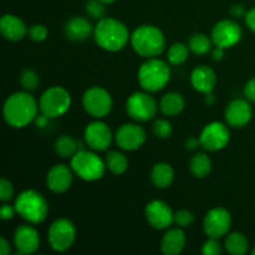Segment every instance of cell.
<instances>
[{
	"label": "cell",
	"instance_id": "obj_39",
	"mask_svg": "<svg viewBox=\"0 0 255 255\" xmlns=\"http://www.w3.org/2000/svg\"><path fill=\"white\" fill-rule=\"evenodd\" d=\"M15 214H17L15 206H10V204L6 203L2 204L1 212H0V217H1L2 221H10V219L14 218Z\"/></svg>",
	"mask_w": 255,
	"mask_h": 255
},
{
	"label": "cell",
	"instance_id": "obj_5",
	"mask_svg": "<svg viewBox=\"0 0 255 255\" xmlns=\"http://www.w3.org/2000/svg\"><path fill=\"white\" fill-rule=\"evenodd\" d=\"M16 213L31 224H40L47 218L49 206L46 199L34 189H26L21 192L15 199Z\"/></svg>",
	"mask_w": 255,
	"mask_h": 255
},
{
	"label": "cell",
	"instance_id": "obj_8",
	"mask_svg": "<svg viewBox=\"0 0 255 255\" xmlns=\"http://www.w3.org/2000/svg\"><path fill=\"white\" fill-rule=\"evenodd\" d=\"M75 239L76 228L74 223L66 218L56 219L47 232V241L55 252H66L74 246Z\"/></svg>",
	"mask_w": 255,
	"mask_h": 255
},
{
	"label": "cell",
	"instance_id": "obj_14",
	"mask_svg": "<svg viewBox=\"0 0 255 255\" xmlns=\"http://www.w3.org/2000/svg\"><path fill=\"white\" fill-rule=\"evenodd\" d=\"M144 216L149 226L157 231L168 229L172 223H174V213L172 212L171 207L166 202L159 199H154L147 204Z\"/></svg>",
	"mask_w": 255,
	"mask_h": 255
},
{
	"label": "cell",
	"instance_id": "obj_17",
	"mask_svg": "<svg viewBox=\"0 0 255 255\" xmlns=\"http://www.w3.org/2000/svg\"><path fill=\"white\" fill-rule=\"evenodd\" d=\"M224 116H226L227 124L231 127L242 128V127L247 126L253 116V110L249 104V100L236 99L229 102L226 112H224Z\"/></svg>",
	"mask_w": 255,
	"mask_h": 255
},
{
	"label": "cell",
	"instance_id": "obj_18",
	"mask_svg": "<svg viewBox=\"0 0 255 255\" xmlns=\"http://www.w3.org/2000/svg\"><path fill=\"white\" fill-rule=\"evenodd\" d=\"M74 171L66 164H55L46 176V186L54 193H65L71 187Z\"/></svg>",
	"mask_w": 255,
	"mask_h": 255
},
{
	"label": "cell",
	"instance_id": "obj_28",
	"mask_svg": "<svg viewBox=\"0 0 255 255\" xmlns=\"http://www.w3.org/2000/svg\"><path fill=\"white\" fill-rule=\"evenodd\" d=\"M189 171L196 178H206L212 171V161L206 153H197L189 162Z\"/></svg>",
	"mask_w": 255,
	"mask_h": 255
},
{
	"label": "cell",
	"instance_id": "obj_35",
	"mask_svg": "<svg viewBox=\"0 0 255 255\" xmlns=\"http://www.w3.org/2000/svg\"><path fill=\"white\" fill-rule=\"evenodd\" d=\"M174 223L179 227V228H187L191 227L194 223V216L192 212L187 211V209H181V211L174 213Z\"/></svg>",
	"mask_w": 255,
	"mask_h": 255
},
{
	"label": "cell",
	"instance_id": "obj_26",
	"mask_svg": "<svg viewBox=\"0 0 255 255\" xmlns=\"http://www.w3.org/2000/svg\"><path fill=\"white\" fill-rule=\"evenodd\" d=\"M77 139H75L74 137L69 136V134H62L55 142V152L59 157L61 158H72L75 153L80 149H84Z\"/></svg>",
	"mask_w": 255,
	"mask_h": 255
},
{
	"label": "cell",
	"instance_id": "obj_46",
	"mask_svg": "<svg viewBox=\"0 0 255 255\" xmlns=\"http://www.w3.org/2000/svg\"><path fill=\"white\" fill-rule=\"evenodd\" d=\"M224 50L223 47H219V46H216L213 50H212V57H213V60H216V61H219V60L223 59L224 56Z\"/></svg>",
	"mask_w": 255,
	"mask_h": 255
},
{
	"label": "cell",
	"instance_id": "obj_7",
	"mask_svg": "<svg viewBox=\"0 0 255 255\" xmlns=\"http://www.w3.org/2000/svg\"><path fill=\"white\" fill-rule=\"evenodd\" d=\"M71 106V96L69 91L61 86H52L42 92L39 107L41 114L50 119H56L69 111Z\"/></svg>",
	"mask_w": 255,
	"mask_h": 255
},
{
	"label": "cell",
	"instance_id": "obj_1",
	"mask_svg": "<svg viewBox=\"0 0 255 255\" xmlns=\"http://www.w3.org/2000/svg\"><path fill=\"white\" fill-rule=\"evenodd\" d=\"M39 104L30 92L21 91L10 95L4 104L2 115L9 126L22 128L35 121L39 114Z\"/></svg>",
	"mask_w": 255,
	"mask_h": 255
},
{
	"label": "cell",
	"instance_id": "obj_20",
	"mask_svg": "<svg viewBox=\"0 0 255 255\" xmlns=\"http://www.w3.org/2000/svg\"><path fill=\"white\" fill-rule=\"evenodd\" d=\"M191 84L194 90L202 94H209L214 90L217 85V76L216 72L206 65L196 67L192 71L191 75Z\"/></svg>",
	"mask_w": 255,
	"mask_h": 255
},
{
	"label": "cell",
	"instance_id": "obj_43",
	"mask_svg": "<svg viewBox=\"0 0 255 255\" xmlns=\"http://www.w3.org/2000/svg\"><path fill=\"white\" fill-rule=\"evenodd\" d=\"M198 146H201V141L197 137H189L186 141V148L189 151H194V149L198 148Z\"/></svg>",
	"mask_w": 255,
	"mask_h": 255
},
{
	"label": "cell",
	"instance_id": "obj_23",
	"mask_svg": "<svg viewBox=\"0 0 255 255\" xmlns=\"http://www.w3.org/2000/svg\"><path fill=\"white\" fill-rule=\"evenodd\" d=\"M91 22L81 16L71 17L65 25V35L72 41H84L91 35Z\"/></svg>",
	"mask_w": 255,
	"mask_h": 255
},
{
	"label": "cell",
	"instance_id": "obj_10",
	"mask_svg": "<svg viewBox=\"0 0 255 255\" xmlns=\"http://www.w3.org/2000/svg\"><path fill=\"white\" fill-rule=\"evenodd\" d=\"M84 109L95 119L106 117L112 110V97L107 90L100 86L90 87L82 96Z\"/></svg>",
	"mask_w": 255,
	"mask_h": 255
},
{
	"label": "cell",
	"instance_id": "obj_27",
	"mask_svg": "<svg viewBox=\"0 0 255 255\" xmlns=\"http://www.w3.org/2000/svg\"><path fill=\"white\" fill-rule=\"evenodd\" d=\"M226 251L232 255H244L249 249V242L244 234L239 233V232H234L227 236L226 243Z\"/></svg>",
	"mask_w": 255,
	"mask_h": 255
},
{
	"label": "cell",
	"instance_id": "obj_41",
	"mask_svg": "<svg viewBox=\"0 0 255 255\" xmlns=\"http://www.w3.org/2000/svg\"><path fill=\"white\" fill-rule=\"evenodd\" d=\"M246 24L252 31L255 32V7L249 10L246 14Z\"/></svg>",
	"mask_w": 255,
	"mask_h": 255
},
{
	"label": "cell",
	"instance_id": "obj_16",
	"mask_svg": "<svg viewBox=\"0 0 255 255\" xmlns=\"http://www.w3.org/2000/svg\"><path fill=\"white\" fill-rule=\"evenodd\" d=\"M85 142L94 151H106L112 143L111 128L102 121L90 122L85 128Z\"/></svg>",
	"mask_w": 255,
	"mask_h": 255
},
{
	"label": "cell",
	"instance_id": "obj_49",
	"mask_svg": "<svg viewBox=\"0 0 255 255\" xmlns=\"http://www.w3.org/2000/svg\"><path fill=\"white\" fill-rule=\"evenodd\" d=\"M252 253H253V254H254V255H255V248H254V249H253V252H252Z\"/></svg>",
	"mask_w": 255,
	"mask_h": 255
},
{
	"label": "cell",
	"instance_id": "obj_34",
	"mask_svg": "<svg viewBox=\"0 0 255 255\" xmlns=\"http://www.w3.org/2000/svg\"><path fill=\"white\" fill-rule=\"evenodd\" d=\"M86 12L94 19L101 20L106 15V7L100 0H89L86 2Z\"/></svg>",
	"mask_w": 255,
	"mask_h": 255
},
{
	"label": "cell",
	"instance_id": "obj_45",
	"mask_svg": "<svg viewBox=\"0 0 255 255\" xmlns=\"http://www.w3.org/2000/svg\"><path fill=\"white\" fill-rule=\"evenodd\" d=\"M50 117H47L46 115L41 114V115H37L36 119H35V125H36L39 128H42V127H45L47 125V122H49Z\"/></svg>",
	"mask_w": 255,
	"mask_h": 255
},
{
	"label": "cell",
	"instance_id": "obj_37",
	"mask_svg": "<svg viewBox=\"0 0 255 255\" xmlns=\"http://www.w3.org/2000/svg\"><path fill=\"white\" fill-rule=\"evenodd\" d=\"M14 197V187H12L11 182L7 181L6 178H1L0 181V199L1 202L6 203V202L11 201Z\"/></svg>",
	"mask_w": 255,
	"mask_h": 255
},
{
	"label": "cell",
	"instance_id": "obj_19",
	"mask_svg": "<svg viewBox=\"0 0 255 255\" xmlns=\"http://www.w3.org/2000/svg\"><path fill=\"white\" fill-rule=\"evenodd\" d=\"M14 246L19 254H32L39 249V233L31 226H19L14 233Z\"/></svg>",
	"mask_w": 255,
	"mask_h": 255
},
{
	"label": "cell",
	"instance_id": "obj_47",
	"mask_svg": "<svg viewBox=\"0 0 255 255\" xmlns=\"http://www.w3.org/2000/svg\"><path fill=\"white\" fill-rule=\"evenodd\" d=\"M214 102H216V96H214L212 92H209V94H206V104L209 105V106H212Z\"/></svg>",
	"mask_w": 255,
	"mask_h": 255
},
{
	"label": "cell",
	"instance_id": "obj_15",
	"mask_svg": "<svg viewBox=\"0 0 255 255\" xmlns=\"http://www.w3.org/2000/svg\"><path fill=\"white\" fill-rule=\"evenodd\" d=\"M146 131L136 124H125L115 134L117 146L125 151H136L146 142Z\"/></svg>",
	"mask_w": 255,
	"mask_h": 255
},
{
	"label": "cell",
	"instance_id": "obj_48",
	"mask_svg": "<svg viewBox=\"0 0 255 255\" xmlns=\"http://www.w3.org/2000/svg\"><path fill=\"white\" fill-rule=\"evenodd\" d=\"M100 1L104 2V4L106 5V4H112V2H114L115 0H100Z\"/></svg>",
	"mask_w": 255,
	"mask_h": 255
},
{
	"label": "cell",
	"instance_id": "obj_29",
	"mask_svg": "<svg viewBox=\"0 0 255 255\" xmlns=\"http://www.w3.org/2000/svg\"><path fill=\"white\" fill-rule=\"evenodd\" d=\"M106 167L114 174H124L128 168V159L122 152L111 151L106 154Z\"/></svg>",
	"mask_w": 255,
	"mask_h": 255
},
{
	"label": "cell",
	"instance_id": "obj_38",
	"mask_svg": "<svg viewBox=\"0 0 255 255\" xmlns=\"http://www.w3.org/2000/svg\"><path fill=\"white\" fill-rule=\"evenodd\" d=\"M202 253L204 255H219L222 253V247L219 244L218 238H209L203 244Z\"/></svg>",
	"mask_w": 255,
	"mask_h": 255
},
{
	"label": "cell",
	"instance_id": "obj_31",
	"mask_svg": "<svg viewBox=\"0 0 255 255\" xmlns=\"http://www.w3.org/2000/svg\"><path fill=\"white\" fill-rule=\"evenodd\" d=\"M188 55L189 46H187L183 42H176L169 47L167 57L172 65H181L186 62V60L188 59Z\"/></svg>",
	"mask_w": 255,
	"mask_h": 255
},
{
	"label": "cell",
	"instance_id": "obj_6",
	"mask_svg": "<svg viewBox=\"0 0 255 255\" xmlns=\"http://www.w3.org/2000/svg\"><path fill=\"white\" fill-rule=\"evenodd\" d=\"M70 167L77 177L87 182L99 181L106 169V162L102 161L95 152L80 149L72 156Z\"/></svg>",
	"mask_w": 255,
	"mask_h": 255
},
{
	"label": "cell",
	"instance_id": "obj_44",
	"mask_svg": "<svg viewBox=\"0 0 255 255\" xmlns=\"http://www.w3.org/2000/svg\"><path fill=\"white\" fill-rule=\"evenodd\" d=\"M11 253V248H10L9 242L5 238H0V254L7 255Z\"/></svg>",
	"mask_w": 255,
	"mask_h": 255
},
{
	"label": "cell",
	"instance_id": "obj_9",
	"mask_svg": "<svg viewBox=\"0 0 255 255\" xmlns=\"http://www.w3.org/2000/svg\"><path fill=\"white\" fill-rule=\"evenodd\" d=\"M126 111L131 119L147 122L154 119L158 111L157 101L147 92H134L127 99Z\"/></svg>",
	"mask_w": 255,
	"mask_h": 255
},
{
	"label": "cell",
	"instance_id": "obj_21",
	"mask_svg": "<svg viewBox=\"0 0 255 255\" xmlns=\"http://www.w3.org/2000/svg\"><path fill=\"white\" fill-rule=\"evenodd\" d=\"M0 31L9 41H19L26 35L29 30L20 17L12 14H6L0 20Z\"/></svg>",
	"mask_w": 255,
	"mask_h": 255
},
{
	"label": "cell",
	"instance_id": "obj_32",
	"mask_svg": "<svg viewBox=\"0 0 255 255\" xmlns=\"http://www.w3.org/2000/svg\"><path fill=\"white\" fill-rule=\"evenodd\" d=\"M20 84L25 91H35L39 86V75L34 70L24 69L20 74Z\"/></svg>",
	"mask_w": 255,
	"mask_h": 255
},
{
	"label": "cell",
	"instance_id": "obj_36",
	"mask_svg": "<svg viewBox=\"0 0 255 255\" xmlns=\"http://www.w3.org/2000/svg\"><path fill=\"white\" fill-rule=\"evenodd\" d=\"M27 34H29L30 39H31L32 41L40 42V41H44V40L47 37V29L45 25L35 24L30 27Z\"/></svg>",
	"mask_w": 255,
	"mask_h": 255
},
{
	"label": "cell",
	"instance_id": "obj_33",
	"mask_svg": "<svg viewBox=\"0 0 255 255\" xmlns=\"http://www.w3.org/2000/svg\"><path fill=\"white\" fill-rule=\"evenodd\" d=\"M173 132V127L169 121L164 119H157L153 122V133L158 138H168Z\"/></svg>",
	"mask_w": 255,
	"mask_h": 255
},
{
	"label": "cell",
	"instance_id": "obj_40",
	"mask_svg": "<svg viewBox=\"0 0 255 255\" xmlns=\"http://www.w3.org/2000/svg\"><path fill=\"white\" fill-rule=\"evenodd\" d=\"M244 95L246 99L251 102H255V77L249 80L244 86Z\"/></svg>",
	"mask_w": 255,
	"mask_h": 255
},
{
	"label": "cell",
	"instance_id": "obj_11",
	"mask_svg": "<svg viewBox=\"0 0 255 255\" xmlns=\"http://www.w3.org/2000/svg\"><path fill=\"white\" fill-rule=\"evenodd\" d=\"M201 146L209 152H217L226 148L231 141L229 128L222 122H211L207 125L199 136Z\"/></svg>",
	"mask_w": 255,
	"mask_h": 255
},
{
	"label": "cell",
	"instance_id": "obj_42",
	"mask_svg": "<svg viewBox=\"0 0 255 255\" xmlns=\"http://www.w3.org/2000/svg\"><path fill=\"white\" fill-rule=\"evenodd\" d=\"M231 14L233 15L234 17H242V16H246V10H244L243 5H239L236 4L231 7Z\"/></svg>",
	"mask_w": 255,
	"mask_h": 255
},
{
	"label": "cell",
	"instance_id": "obj_2",
	"mask_svg": "<svg viewBox=\"0 0 255 255\" xmlns=\"http://www.w3.org/2000/svg\"><path fill=\"white\" fill-rule=\"evenodd\" d=\"M94 37L101 49L111 52L122 50L128 40H131L126 25L114 17H104L99 20L94 29Z\"/></svg>",
	"mask_w": 255,
	"mask_h": 255
},
{
	"label": "cell",
	"instance_id": "obj_3",
	"mask_svg": "<svg viewBox=\"0 0 255 255\" xmlns=\"http://www.w3.org/2000/svg\"><path fill=\"white\" fill-rule=\"evenodd\" d=\"M131 45L139 56L151 59L163 52L166 37L154 25H141L132 32Z\"/></svg>",
	"mask_w": 255,
	"mask_h": 255
},
{
	"label": "cell",
	"instance_id": "obj_22",
	"mask_svg": "<svg viewBox=\"0 0 255 255\" xmlns=\"http://www.w3.org/2000/svg\"><path fill=\"white\" fill-rule=\"evenodd\" d=\"M186 247V234L183 228H173L166 232L161 242V251L166 255H177L182 253Z\"/></svg>",
	"mask_w": 255,
	"mask_h": 255
},
{
	"label": "cell",
	"instance_id": "obj_4",
	"mask_svg": "<svg viewBox=\"0 0 255 255\" xmlns=\"http://www.w3.org/2000/svg\"><path fill=\"white\" fill-rule=\"evenodd\" d=\"M171 79V69L166 61L151 57L139 66V86L147 92H158L166 87Z\"/></svg>",
	"mask_w": 255,
	"mask_h": 255
},
{
	"label": "cell",
	"instance_id": "obj_30",
	"mask_svg": "<svg viewBox=\"0 0 255 255\" xmlns=\"http://www.w3.org/2000/svg\"><path fill=\"white\" fill-rule=\"evenodd\" d=\"M212 37L206 34H194L192 35L188 41L189 50L196 55H206L212 50Z\"/></svg>",
	"mask_w": 255,
	"mask_h": 255
},
{
	"label": "cell",
	"instance_id": "obj_12",
	"mask_svg": "<svg viewBox=\"0 0 255 255\" xmlns=\"http://www.w3.org/2000/svg\"><path fill=\"white\" fill-rule=\"evenodd\" d=\"M232 227V216L226 208L211 209L206 214L203 221L204 233L208 236V238H222L227 236L231 231Z\"/></svg>",
	"mask_w": 255,
	"mask_h": 255
},
{
	"label": "cell",
	"instance_id": "obj_25",
	"mask_svg": "<svg viewBox=\"0 0 255 255\" xmlns=\"http://www.w3.org/2000/svg\"><path fill=\"white\" fill-rule=\"evenodd\" d=\"M186 106V101L179 92H168L164 95L159 102V109L164 116L173 117L181 114Z\"/></svg>",
	"mask_w": 255,
	"mask_h": 255
},
{
	"label": "cell",
	"instance_id": "obj_24",
	"mask_svg": "<svg viewBox=\"0 0 255 255\" xmlns=\"http://www.w3.org/2000/svg\"><path fill=\"white\" fill-rule=\"evenodd\" d=\"M151 181L154 187L159 189L168 188L174 179L173 167L166 162H158L151 169Z\"/></svg>",
	"mask_w": 255,
	"mask_h": 255
},
{
	"label": "cell",
	"instance_id": "obj_13",
	"mask_svg": "<svg viewBox=\"0 0 255 255\" xmlns=\"http://www.w3.org/2000/svg\"><path fill=\"white\" fill-rule=\"evenodd\" d=\"M211 37L216 46L228 49L241 41L242 27L234 20H221L212 29Z\"/></svg>",
	"mask_w": 255,
	"mask_h": 255
}]
</instances>
